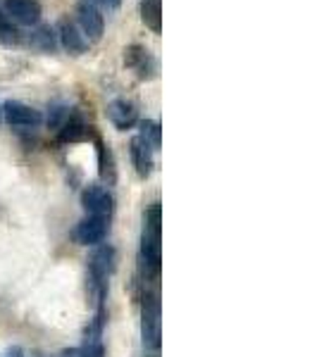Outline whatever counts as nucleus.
I'll use <instances>...</instances> for the list:
<instances>
[{
	"label": "nucleus",
	"instance_id": "obj_1",
	"mask_svg": "<svg viewBox=\"0 0 317 357\" xmlns=\"http://www.w3.org/2000/svg\"><path fill=\"white\" fill-rule=\"evenodd\" d=\"M163 207L153 203L143 212V231H141V274L143 279H158L163 269Z\"/></svg>",
	"mask_w": 317,
	"mask_h": 357
},
{
	"label": "nucleus",
	"instance_id": "obj_2",
	"mask_svg": "<svg viewBox=\"0 0 317 357\" xmlns=\"http://www.w3.org/2000/svg\"><path fill=\"white\" fill-rule=\"evenodd\" d=\"M117 269V250L112 245H98L96 252L89 260V291L96 298L98 307H105V298H108V284H110V276Z\"/></svg>",
	"mask_w": 317,
	"mask_h": 357
},
{
	"label": "nucleus",
	"instance_id": "obj_3",
	"mask_svg": "<svg viewBox=\"0 0 317 357\" xmlns=\"http://www.w3.org/2000/svg\"><path fill=\"white\" fill-rule=\"evenodd\" d=\"M141 338L151 350L163 345V319H160V298L155 291H143L141 296Z\"/></svg>",
	"mask_w": 317,
	"mask_h": 357
},
{
	"label": "nucleus",
	"instance_id": "obj_4",
	"mask_svg": "<svg viewBox=\"0 0 317 357\" xmlns=\"http://www.w3.org/2000/svg\"><path fill=\"white\" fill-rule=\"evenodd\" d=\"M82 205L86 217H101V220H112L115 215V198L110 188L103 183H89L82 191Z\"/></svg>",
	"mask_w": 317,
	"mask_h": 357
},
{
	"label": "nucleus",
	"instance_id": "obj_5",
	"mask_svg": "<svg viewBox=\"0 0 317 357\" xmlns=\"http://www.w3.org/2000/svg\"><path fill=\"white\" fill-rule=\"evenodd\" d=\"M74 15H77V22L74 24L79 26V31L84 33V38L89 43H98L103 38V29H105V20H103L101 10L94 8L91 3H77V8H74Z\"/></svg>",
	"mask_w": 317,
	"mask_h": 357
},
{
	"label": "nucleus",
	"instance_id": "obj_6",
	"mask_svg": "<svg viewBox=\"0 0 317 357\" xmlns=\"http://www.w3.org/2000/svg\"><path fill=\"white\" fill-rule=\"evenodd\" d=\"M124 65L136 74L141 82H148L158 74V62L151 50L146 45H138V43H131L129 48H124Z\"/></svg>",
	"mask_w": 317,
	"mask_h": 357
},
{
	"label": "nucleus",
	"instance_id": "obj_7",
	"mask_svg": "<svg viewBox=\"0 0 317 357\" xmlns=\"http://www.w3.org/2000/svg\"><path fill=\"white\" fill-rule=\"evenodd\" d=\"M3 13L10 17L13 24L22 26H36L41 22L43 8L38 0H5Z\"/></svg>",
	"mask_w": 317,
	"mask_h": 357
},
{
	"label": "nucleus",
	"instance_id": "obj_8",
	"mask_svg": "<svg viewBox=\"0 0 317 357\" xmlns=\"http://www.w3.org/2000/svg\"><path fill=\"white\" fill-rule=\"evenodd\" d=\"M0 112L5 114V122L10 126H17V129H34V126H38L43 122L41 112L34 110V107H29L27 102H20V100H8Z\"/></svg>",
	"mask_w": 317,
	"mask_h": 357
},
{
	"label": "nucleus",
	"instance_id": "obj_9",
	"mask_svg": "<svg viewBox=\"0 0 317 357\" xmlns=\"http://www.w3.org/2000/svg\"><path fill=\"white\" fill-rule=\"evenodd\" d=\"M110 231V220H101V217H84L74 229V238L79 245H101L108 238Z\"/></svg>",
	"mask_w": 317,
	"mask_h": 357
},
{
	"label": "nucleus",
	"instance_id": "obj_10",
	"mask_svg": "<svg viewBox=\"0 0 317 357\" xmlns=\"http://www.w3.org/2000/svg\"><path fill=\"white\" fill-rule=\"evenodd\" d=\"M57 43L67 50L69 55H84L89 50V41L84 38V33L79 31V26L74 24V20L62 17L57 24Z\"/></svg>",
	"mask_w": 317,
	"mask_h": 357
},
{
	"label": "nucleus",
	"instance_id": "obj_11",
	"mask_svg": "<svg viewBox=\"0 0 317 357\" xmlns=\"http://www.w3.org/2000/svg\"><path fill=\"white\" fill-rule=\"evenodd\" d=\"M105 114L119 131L131 129V126L138 122V107L134 100H129V98H115L112 102H108Z\"/></svg>",
	"mask_w": 317,
	"mask_h": 357
},
{
	"label": "nucleus",
	"instance_id": "obj_12",
	"mask_svg": "<svg viewBox=\"0 0 317 357\" xmlns=\"http://www.w3.org/2000/svg\"><path fill=\"white\" fill-rule=\"evenodd\" d=\"M57 131H60V134H57L60 143H82V141H89V138L98 136L94 131V126L89 122H84V117L79 112H69V117L62 122V126Z\"/></svg>",
	"mask_w": 317,
	"mask_h": 357
},
{
	"label": "nucleus",
	"instance_id": "obj_13",
	"mask_svg": "<svg viewBox=\"0 0 317 357\" xmlns=\"http://www.w3.org/2000/svg\"><path fill=\"white\" fill-rule=\"evenodd\" d=\"M129 155H131V162H134L136 174L141 178H148L153 172V148L143 141L141 136H134L129 143Z\"/></svg>",
	"mask_w": 317,
	"mask_h": 357
},
{
	"label": "nucleus",
	"instance_id": "obj_14",
	"mask_svg": "<svg viewBox=\"0 0 317 357\" xmlns=\"http://www.w3.org/2000/svg\"><path fill=\"white\" fill-rule=\"evenodd\" d=\"M96 148H98V176H101L103 186H115L117 183V162H115V153L110 146L101 141V138H94Z\"/></svg>",
	"mask_w": 317,
	"mask_h": 357
},
{
	"label": "nucleus",
	"instance_id": "obj_15",
	"mask_svg": "<svg viewBox=\"0 0 317 357\" xmlns=\"http://www.w3.org/2000/svg\"><path fill=\"white\" fill-rule=\"evenodd\" d=\"M29 45H31L34 50H38V53H43V55H53L60 43H57L55 29H50V26H36L31 33H29Z\"/></svg>",
	"mask_w": 317,
	"mask_h": 357
},
{
	"label": "nucleus",
	"instance_id": "obj_16",
	"mask_svg": "<svg viewBox=\"0 0 317 357\" xmlns=\"http://www.w3.org/2000/svg\"><path fill=\"white\" fill-rule=\"evenodd\" d=\"M138 10H141L143 24L151 29L153 33L163 31V0H141Z\"/></svg>",
	"mask_w": 317,
	"mask_h": 357
},
{
	"label": "nucleus",
	"instance_id": "obj_17",
	"mask_svg": "<svg viewBox=\"0 0 317 357\" xmlns=\"http://www.w3.org/2000/svg\"><path fill=\"white\" fill-rule=\"evenodd\" d=\"M138 136H141L153 151H160V146H163V126H160V122H155V119H143L141 134Z\"/></svg>",
	"mask_w": 317,
	"mask_h": 357
},
{
	"label": "nucleus",
	"instance_id": "obj_18",
	"mask_svg": "<svg viewBox=\"0 0 317 357\" xmlns=\"http://www.w3.org/2000/svg\"><path fill=\"white\" fill-rule=\"evenodd\" d=\"M0 43L3 45L20 43V31H17V26L10 22V17L3 13V8H0Z\"/></svg>",
	"mask_w": 317,
	"mask_h": 357
},
{
	"label": "nucleus",
	"instance_id": "obj_19",
	"mask_svg": "<svg viewBox=\"0 0 317 357\" xmlns=\"http://www.w3.org/2000/svg\"><path fill=\"white\" fill-rule=\"evenodd\" d=\"M69 107H65V105H55L53 107V112L48 114V124L53 126V129H60L62 126V122H65V119L69 117Z\"/></svg>",
	"mask_w": 317,
	"mask_h": 357
},
{
	"label": "nucleus",
	"instance_id": "obj_20",
	"mask_svg": "<svg viewBox=\"0 0 317 357\" xmlns=\"http://www.w3.org/2000/svg\"><path fill=\"white\" fill-rule=\"evenodd\" d=\"M86 3H91L94 8H103V10H117L119 5H122V0H86Z\"/></svg>",
	"mask_w": 317,
	"mask_h": 357
},
{
	"label": "nucleus",
	"instance_id": "obj_21",
	"mask_svg": "<svg viewBox=\"0 0 317 357\" xmlns=\"http://www.w3.org/2000/svg\"><path fill=\"white\" fill-rule=\"evenodd\" d=\"M5 357H24V350H22L20 345H13V348H8Z\"/></svg>",
	"mask_w": 317,
	"mask_h": 357
},
{
	"label": "nucleus",
	"instance_id": "obj_22",
	"mask_svg": "<svg viewBox=\"0 0 317 357\" xmlns=\"http://www.w3.org/2000/svg\"><path fill=\"white\" fill-rule=\"evenodd\" d=\"M57 357H82V350L79 348H69V350H62Z\"/></svg>",
	"mask_w": 317,
	"mask_h": 357
}]
</instances>
